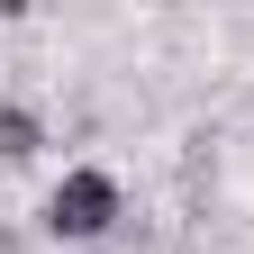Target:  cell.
Listing matches in <instances>:
<instances>
[{
  "label": "cell",
  "instance_id": "obj_1",
  "mask_svg": "<svg viewBox=\"0 0 254 254\" xmlns=\"http://www.w3.org/2000/svg\"><path fill=\"white\" fill-rule=\"evenodd\" d=\"M109 218H118V182H109V173H73V182L46 200V227H55V236H100Z\"/></svg>",
  "mask_w": 254,
  "mask_h": 254
},
{
  "label": "cell",
  "instance_id": "obj_2",
  "mask_svg": "<svg viewBox=\"0 0 254 254\" xmlns=\"http://www.w3.org/2000/svg\"><path fill=\"white\" fill-rule=\"evenodd\" d=\"M18 154H37V118H27V109H0V164H18Z\"/></svg>",
  "mask_w": 254,
  "mask_h": 254
}]
</instances>
